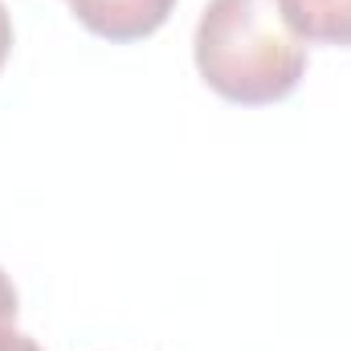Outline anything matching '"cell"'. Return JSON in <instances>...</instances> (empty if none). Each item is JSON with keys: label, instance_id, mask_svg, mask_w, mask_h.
<instances>
[{"label": "cell", "instance_id": "3", "mask_svg": "<svg viewBox=\"0 0 351 351\" xmlns=\"http://www.w3.org/2000/svg\"><path fill=\"white\" fill-rule=\"evenodd\" d=\"M302 45L351 49V0H274Z\"/></svg>", "mask_w": 351, "mask_h": 351}, {"label": "cell", "instance_id": "5", "mask_svg": "<svg viewBox=\"0 0 351 351\" xmlns=\"http://www.w3.org/2000/svg\"><path fill=\"white\" fill-rule=\"evenodd\" d=\"M0 351H41V343L33 335H25V331L8 327V331H0Z\"/></svg>", "mask_w": 351, "mask_h": 351}, {"label": "cell", "instance_id": "1", "mask_svg": "<svg viewBox=\"0 0 351 351\" xmlns=\"http://www.w3.org/2000/svg\"><path fill=\"white\" fill-rule=\"evenodd\" d=\"M192 58L204 86L237 106H269L306 74V45L290 33L274 0H208Z\"/></svg>", "mask_w": 351, "mask_h": 351}, {"label": "cell", "instance_id": "2", "mask_svg": "<svg viewBox=\"0 0 351 351\" xmlns=\"http://www.w3.org/2000/svg\"><path fill=\"white\" fill-rule=\"evenodd\" d=\"M172 8L176 0H70V12L78 16V25L119 45L152 37L172 16Z\"/></svg>", "mask_w": 351, "mask_h": 351}, {"label": "cell", "instance_id": "6", "mask_svg": "<svg viewBox=\"0 0 351 351\" xmlns=\"http://www.w3.org/2000/svg\"><path fill=\"white\" fill-rule=\"evenodd\" d=\"M8 53H12V16H8V8H4V0H0V70H4Z\"/></svg>", "mask_w": 351, "mask_h": 351}, {"label": "cell", "instance_id": "4", "mask_svg": "<svg viewBox=\"0 0 351 351\" xmlns=\"http://www.w3.org/2000/svg\"><path fill=\"white\" fill-rule=\"evenodd\" d=\"M16 311H21V298H16V286H12V278L0 269V331H8V327H16Z\"/></svg>", "mask_w": 351, "mask_h": 351}]
</instances>
